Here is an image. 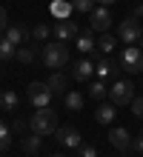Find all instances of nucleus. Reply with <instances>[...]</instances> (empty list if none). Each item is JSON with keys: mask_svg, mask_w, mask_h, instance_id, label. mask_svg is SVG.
I'll return each mask as SVG.
<instances>
[{"mask_svg": "<svg viewBox=\"0 0 143 157\" xmlns=\"http://www.w3.org/2000/svg\"><path fill=\"white\" fill-rule=\"evenodd\" d=\"M29 126H32V132L34 134H40V137H46V134H54L57 128V112L52 106H43V109H34V114L29 117Z\"/></svg>", "mask_w": 143, "mask_h": 157, "instance_id": "obj_1", "label": "nucleus"}, {"mask_svg": "<svg viewBox=\"0 0 143 157\" xmlns=\"http://www.w3.org/2000/svg\"><path fill=\"white\" fill-rule=\"evenodd\" d=\"M40 60H43V66L46 69H54V71H60L66 63H69V49L60 43V40H54V43H43V52H40Z\"/></svg>", "mask_w": 143, "mask_h": 157, "instance_id": "obj_2", "label": "nucleus"}, {"mask_svg": "<svg viewBox=\"0 0 143 157\" xmlns=\"http://www.w3.org/2000/svg\"><path fill=\"white\" fill-rule=\"evenodd\" d=\"M120 69H126L129 75H140L143 71V49L140 46H126L120 52Z\"/></svg>", "mask_w": 143, "mask_h": 157, "instance_id": "obj_3", "label": "nucleus"}, {"mask_svg": "<svg viewBox=\"0 0 143 157\" xmlns=\"http://www.w3.org/2000/svg\"><path fill=\"white\" fill-rule=\"evenodd\" d=\"M109 100L114 106H132V100H135V83L114 80V86L109 89Z\"/></svg>", "mask_w": 143, "mask_h": 157, "instance_id": "obj_4", "label": "nucleus"}, {"mask_svg": "<svg viewBox=\"0 0 143 157\" xmlns=\"http://www.w3.org/2000/svg\"><path fill=\"white\" fill-rule=\"evenodd\" d=\"M117 37L126 43V46L140 43V37H143V26H140V20H137V17H126V20L117 26Z\"/></svg>", "mask_w": 143, "mask_h": 157, "instance_id": "obj_5", "label": "nucleus"}, {"mask_svg": "<svg viewBox=\"0 0 143 157\" xmlns=\"http://www.w3.org/2000/svg\"><path fill=\"white\" fill-rule=\"evenodd\" d=\"M52 94L54 91L49 89V83H32L26 89V97L34 109H43V106H52Z\"/></svg>", "mask_w": 143, "mask_h": 157, "instance_id": "obj_6", "label": "nucleus"}, {"mask_svg": "<svg viewBox=\"0 0 143 157\" xmlns=\"http://www.w3.org/2000/svg\"><path fill=\"white\" fill-rule=\"evenodd\" d=\"M54 134H57V143L66 146V149H80V146H83L80 132H77V128H72V126H60Z\"/></svg>", "mask_w": 143, "mask_h": 157, "instance_id": "obj_7", "label": "nucleus"}, {"mask_svg": "<svg viewBox=\"0 0 143 157\" xmlns=\"http://www.w3.org/2000/svg\"><path fill=\"white\" fill-rule=\"evenodd\" d=\"M52 32H54V40H60V43H66V40H77V34H80L77 23H72L69 17H66V20H57Z\"/></svg>", "mask_w": 143, "mask_h": 157, "instance_id": "obj_8", "label": "nucleus"}, {"mask_svg": "<svg viewBox=\"0 0 143 157\" xmlns=\"http://www.w3.org/2000/svg\"><path fill=\"white\" fill-rule=\"evenodd\" d=\"M89 26H92V32L106 34V29L112 26V14H109V9H106V6H97V9L89 14Z\"/></svg>", "mask_w": 143, "mask_h": 157, "instance_id": "obj_9", "label": "nucleus"}, {"mask_svg": "<svg viewBox=\"0 0 143 157\" xmlns=\"http://www.w3.org/2000/svg\"><path fill=\"white\" fill-rule=\"evenodd\" d=\"M120 63H114V60H109V57H97L94 60V75H97L100 80H117V75H120Z\"/></svg>", "mask_w": 143, "mask_h": 157, "instance_id": "obj_10", "label": "nucleus"}, {"mask_svg": "<svg viewBox=\"0 0 143 157\" xmlns=\"http://www.w3.org/2000/svg\"><path fill=\"white\" fill-rule=\"evenodd\" d=\"M3 34H6V37L12 40L14 46H23V43H29V40H32V29H29L26 23H9Z\"/></svg>", "mask_w": 143, "mask_h": 157, "instance_id": "obj_11", "label": "nucleus"}, {"mask_svg": "<svg viewBox=\"0 0 143 157\" xmlns=\"http://www.w3.org/2000/svg\"><path fill=\"white\" fill-rule=\"evenodd\" d=\"M109 143L114 146L117 151H126V149H132V134H129V128H123V126H114L112 132H109Z\"/></svg>", "mask_w": 143, "mask_h": 157, "instance_id": "obj_12", "label": "nucleus"}, {"mask_svg": "<svg viewBox=\"0 0 143 157\" xmlns=\"http://www.w3.org/2000/svg\"><path fill=\"white\" fill-rule=\"evenodd\" d=\"M94 75V60H89V57H83V60H77V63H74V66H72V77L74 80H89Z\"/></svg>", "mask_w": 143, "mask_h": 157, "instance_id": "obj_13", "label": "nucleus"}, {"mask_svg": "<svg viewBox=\"0 0 143 157\" xmlns=\"http://www.w3.org/2000/svg\"><path fill=\"white\" fill-rule=\"evenodd\" d=\"M114 109H117L114 103H100L97 112H94V120H97L100 126H112L114 123Z\"/></svg>", "mask_w": 143, "mask_h": 157, "instance_id": "obj_14", "label": "nucleus"}, {"mask_svg": "<svg viewBox=\"0 0 143 157\" xmlns=\"http://www.w3.org/2000/svg\"><path fill=\"white\" fill-rule=\"evenodd\" d=\"M17 54V46L6 37V34H0V63H12V57Z\"/></svg>", "mask_w": 143, "mask_h": 157, "instance_id": "obj_15", "label": "nucleus"}, {"mask_svg": "<svg viewBox=\"0 0 143 157\" xmlns=\"http://www.w3.org/2000/svg\"><path fill=\"white\" fill-rule=\"evenodd\" d=\"M46 83H49V89H52V91H63V94L69 91V77L60 75V71H54V75L46 80Z\"/></svg>", "mask_w": 143, "mask_h": 157, "instance_id": "obj_16", "label": "nucleus"}, {"mask_svg": "<svg viewBox=\"0 0 143 157\" xmlns=\"http://www.w3.org/2000/svg\"><path fill=\"white\" fill-rule=\"evenodd\" d=\"M83 103H86V97L80 91H66V109H69V112H80Z\"/></svg>", "mask_w": 143, "mask_h": 157, "instance_id": "obj_17", "label": "nucleus"}, {"mask_svg": "<svg viewBox=\"0 0 143 157\" xmlns=\"http://www.w3.org/2000/svg\"><path fill=\"white\" fill-rule=\"evenodd\" d=\"M17 103H20V100H17L14 91H0V109H3V112H14Z\"/></svg>", "mask_w": 143, "mask_h": 157, "instance_id": "obj_18", "label": "nucleus"}, {"mask_svg": "<svg viewBox=\"0 0 143 157\" xmlns=\"http://www.w3.org/2000/svg\"><path fill=\"white\" fill-rule=\"evenodd\" d=\"M77 49L80 52H94V49H97V43H94V37H92V29L77 34Z\"/></svg>", "mask_w": 143, "mask_h": 157, "instance_id": "obj_19", "label": "nucleus"}, {"mask_svg": "<svg viewBox=\"0 0 143 157\" xmlns=\"http://www.w3.org/2000/svg\"><path fill=\"white\" fill-rule=\"evenodd\" d=\"M89 97H92V100H103V97H109L106 80H94L92 86H89Z\"/></svg>", "mask_w": 143, "mask_h": 157, "instance_id": "obj_20", "label": "nucleus"}, {"mask_svg": "<svg viewBox=\"0 0 143 157\" xmlns=\"http://www.w3.org/2000/svg\"><path fill=\"white\" fill-rule=\"evenodd\" d=\"M9 146H12V126L0 117V151H6Z\"/></svg>", "mask_w": 143, "mask_h": 157, "instance_id": "obj_21", "label": "nucleus"}, {"mask_svg": "<svg viewBox=\"0 0 143 157\" xmlns=\"http://www.w3.org/2000/svg\"><path fill=\"white\" fill-rule=\"evenodd\" d=\"M52 34V29L46 23H34V29H32V43H46V37Z\"/></svg>", "mask_w": 143, "mask_h": 157, "instance_id": "obj_22", "label": "nucleus"}, {"mask_svg": "<svg viewBox=\"0 0 143 157\" xmlns=\"http://www.w3.org/2000/svg\"><path fill=\"white\" fill-rule=\"evenodd\" d=\"M23 151L26 154H34V151H40V134H29V137H23Z\"/></svg>", "mask_w": 143, "mask_h": 157, "instance_id": "obj_23", "label": "nucleus"}, {"mask_svg": "<svg viewBox=\"0 0 143 157\" xmlns=\"http://www.w3.org/2000/svg\"><path fill=\"white\" fill-rule=\"evenodd\" d=\"M114 46H117V37H112V34H100V40H97V49H100V54L112 52Z\"/></svg>", "mask_w": 143, "mask_h": 157, "instance_id": "obj_24", "label": "nucleus"}, {"mask_svg": "<svg viewBox=\"0 0 143 157\" xmlns=\"http://www.w3.org/2000/svg\"><path fill=\"white\" fill-rule=\"evenodd\" d=\"M94 3H97V0H72V9H74V12H94V9H97V6H94Z\"/></svg>", "mask_w": 143, "mask_h": 157, "instance_id": "obj_25", "label": "nucleus"}, {"mask_svg": "<svg viewBox=\"0 0 143 157\" xmlns=\"http://www.w3.org/2000/svg\"><path fill=\"white\" fill-rule=\"evenodd\" d=\"M69 12H72V3H60V0L52 3V14H57L60 20H66V14H69Z\"/></svg>", "mask_w": 143, "mask_h": 157, "instance_id": "obj_26", "label": "nucleus"}, {"mask_svg": "<svg viewBox=\"0 0 143 157\" xmlns=\"http://www.w3.org/2000/svg\"><path fill=\"white\" fill-rule=\"evenodd\" d=\"M14 60H20V63H32V60H34V49H32V46H23V49H17Z\"/></svg>", "mask_w": 143, "mask_h": 157, "instance_id": "obj_27", "label": "nucleus"}, {"mask_svg": "<svg viewBox=\"0 0 143 157\" xmlns=\"http://www.w3.org/2000/svg\"><path fill=\"white\" fill-rule=\"evenodd\" d=\"M132 114L143 120V97H135V100H132Z\"/></svg>", "mask_w": 143, "mask_h": 157, "instance_id": "obj_28", "label": "nucleus"}, {"mask_svg": "<svg viewBox=\"0 0 143 157\" xmlns=\"http://www.w3.org/2000/svg\"><path fill=\"white\" fill-rule=\"evenodd\" d=\"M77 151H80V157H97V149H94V146H86V143L80 146Z\"/></svg>", "mask_w": 143, "mask_h": 157, "instance_id": "obj_29", "label": "nucleus"}, {"mask_svg": "<svg viewBox=\"0 0 143 157\" xmlns=\"http://www.w3.org/2000/svg\"><path fill=\"white\" fill-rule=\"evenodd\" d=\"M6 26H9V14H6V9L0 6V34L6 32Z\"/></svg>", "mask_w": 143, "mask_h": 157, "instance_id": "obj_30", "label": "nucleus"}, {"mask_svg": "<svg viewBox=\"0 0 143 157\" xmlns=\"http://www.w3.org/2000/svg\"><path fill=\"white\" fill-rule=\"evenodd\" d=\"M132 149H135L137 154H143V134H137V140L132 143Z\"/></svg>", "mask_w": 143, "mask_h": 157, "instance_id": "obj_31", "label": "nucleus"}, {"mask_svg": "<svg viewBox=\"0 0 143 157\" xmlns=\"http://www.w3.org/2000/svg\"><path fill=\"white\" fill-rule=\"evenodd\" d=\"M23 128H26L23 120H14V123H12V132H23Z\"/></svg>", "mask_w": 143, "mask_h": 157, "instance_id": "obj_32", "label": "nucleus"}, {"mask_svg": "<svg viewBox=\"0 0 143 157\" xmlns=\"http://www.w3.org/2000/svg\"><path fill=\"white\" fill-rule=\"evenodd\" d=\"M135 17H137V20L143 17V6H137V9H135Z\"/></svg>", "mask_w": 143, "mask_h": 157, "instance_id": "obj_33", "label": "nucleus"}, {"mask_svg": "<svg viewBox=\"0 0 143 157\" xmlns=\"http://www.w3.org/2000/svg\"><path fill=\"white\" fill-rule=\"evenodd\" d=\"M97 3H100V6H109V3H114V0H97Z\"/></svg>", "mask_w": 143, "mask_h": 157, "instance_id": "obj_34", "label": "nucleus"}, {"mask_svg": "<svg viewBox=\"0 0 143 157\" xmlns=\"http://www.w3.org/2000/svg\"><path fill=\"white\" fill-rule=\"evenodd\" d=\"M52 157H66V154H52Z\"/></svg>", "mask_w": 143, "mask_h": 157, "instance_id": "obj_35", "label": "nucleus"}, {"mask_svg": "<svg viewBox=\"0 0 143 157\" xmlns=\"http://www.w3.org/2000/svg\"><path fill=\"white\" fill-rule=\"evenodd\" d=\"M140 49H143V37H140Z\"/></svg>", "mask_w": 143, "mask_h": 157, "instance_id": "obj_36", "label": "nucleus"}, {"mask_svg": "<svg viewBox=\"0 0 143 157\" xmlns=\"http://www.w3.org/2000/svg\"><path fill=\"white\" fill-rule=\"evenodd\" d=\"M0 157H3V151H0Z\"/></svg>", "mask_w": 143, "mask_h": 157, "instance_id": "obj_37", "label": "nucleus"}]
</instances>
